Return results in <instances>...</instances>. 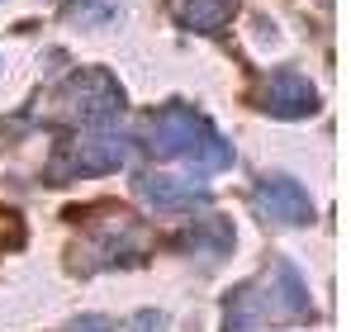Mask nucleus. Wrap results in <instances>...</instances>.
Here are the masks:
<instances>
[{
	"label": "nucleus",
	"mask_w": 351,
	"mask_h": 332,
	"mask_svg": "<svg viewBox=\"0 0 351 332\" xmlns=\"http://www.w3.org/2000/svg\"><path fill=\"white\" fill-rule=\"evenodd\" d=\"M261 299H256V285H237L223 304V332H261Z\"/></svg>",
	"instance_id": "11"
},
{
	"label": "nucleus",
	"mask_w": 351,
	"mask_h": 332,
	"mask_svg": "<svg viewBox=\"0 0 351 332\" xmlns=\"http://www.w3.org/2000/svg\"><path fill=\"white\" fill-rule=\"evenodd\" d=\"M133 157V143L123 133H86L76 143L58 147V157L43 166V180H81V176H105V171H119V166Z\"/></svg>",
	"instance_id": "3"
},
{
	"label": "nucleus",
	"mask_w": 351,
	"mask_h": 332,
	"mask_svg": "<svg viewBox=\"0 0 351 332\" xmlns=\"http://www.w3.org/2000/svg\"><path fill=\"white\" fill-rule=\"evenodd\" d=\"M147 247H152V233H147V223L133 219V214H114V219L105 223V228H95V237L76 252L81 261V271H105V266H133L138 257H147Z\"/></svg>",
	"instance_id": "4"
},
{
	"label": "nucleus",
	"mask_w": 351,
	"mask_h": 332,
	"mask_svg": "<svg viewBox=\"0 0 351 332\" xmlns=\"http://www.w3.org/2000/svg\"><path fill=\"white\" fill-rule=\"evenodd\" d=\"M261 110L276 114V119H304V114L318 110V91H313V81H308L304 71L280 67V71H271L266 86H261Z\"/></svg>",
	"instance_id": "6"
},
{
	"label": "nucleus",
	"mask_w": 351,
	"mask_h": 332,
	"mask_svg": "<svg viewBox=\"0 0 351 332\" xmlns=\"http://www.w3.org/2000/svg\"><path fill=\"white\" fill-rule=\"evenodd\" d=\"M252 204H256L261 219L285 223V228H304V223H313V195H308L294 176H261Z\"/></svg>",
	"instance_id": "5"
},
{
	"label": "nucleus",
	"mask_w": 351,
	"mask_h": 332,
	"mask_svg": "<svg viewBox=\"0 0 351 332\" xmlns=\"http://www.w3.org/2000/svg\"><path fill=\"white\" fill-rule=\"evenodd\" d=\"M138 195L157 209H195V204H209V185L199 180H185V176H138Z\"/></svg>",
	"instance_id": "8"
},
{
	"label": "nucleus",
	"mask_w": 351,
	"mask_h": 332,
	"mask_svg": "<svg viewBox=\"0 0 351 332\" xmlns=\"http://www.w3.org/2000/svg\"><path fill=\"white\" fill-rule=\"evenodd\" d=\"M266 313H276V318H313V299H308V285H304V276L294 271V261H276L271 266V276H266Z\"/></svg>",
	"instance_id": "7"
},
{
	"label": "nucleus",
	"mask_w": 351,
	"mask_h": 332,
	"mask_svg": "<svg viewBox=\"0 0 351 332\" xmlns=\"http://www.w3.org/2000/svg\"><path fill=\"white\" fill-rule=\"evenodd\" d=\"M128 332H171V323H167V318H162L157 309H143V313H138V318L128 323Z\"/></svg>",
	"instance_id": "12"
},
{
	"label": "nucleus",
	"mask_w": 351,
	"mask_h": 332,
	"mask_svg": "<svg viewBox=\"0 0 351 332\" xmlns=\"http://www.w3.org/2000/svg\"><path fill=\"white\" fill-rule=\"evenodd\" d=\"M66 332H114V328H110L105 318H95V313H90V318H71V328H66Z\"/></svg>",
	"instance_id": "13"
},
{
	"label": "nucleus",
	"mask_w": 351,
	"mask_h": 332,
	"mask_svg": "<svg viewBox=\"0 0 351 332\" xmlns=\"http://www.w3.org/2000/svg\"><path fill=\"white\" fill-rule=\"evenodd\" d=\"M180 247L195 252L204 266H219V261H228V252L237 247V233L228 219H204V223H190L180 233Z\"/></svg>",
	"instance_id": "9"
},
{
	"label": "nucleus",
	"mask_w": 351,
	"mask_h": 332,
	"mask_svg": "<svg viewBox=\"0 0 351 332\" xmlns=\"http://www.w3.org/2000/svg\"><path fill=\"white\" fill-rule=\"evenodd\" d=\"M176 19L195 34H219L233 19V0H176Z\"/></svg>",
	"instance_id": "10"
},
{
	"label": "nucleus",
	"mask_w": 351,
	"mask_h": 332,
	"mask_svg": "<svg viewBox=\"0 0 351 332\" xmlns=\"http://www.w3.org/2000/svg\"><path fill=\"white\" fill-rule=\"evenodd\" d=\"M48 114H53L58 123L100 128V123H110L114 114H123V91L114 86V76H110V71L90 67V71L66 76L58 91L48 95Z\"/></svg>",
	"instance_id": "2"
},
{
	"label": "nucleus",
	"mask_w": 351,
	"mask_h": 332,
	"mask_svg": "<svg viewBox=\"0 0 351 332\" xmlns=\"http://www.w3.org/2000/svg\"><path fill=\"white\" fill-rule=\"evenodd\" d=\"M110 5H114V0H110Z\"/></svg>",
	"instance_id": "14"
},
{
	"label": "nucleus",
	"mask_w": 351,
	"mask_h": 332,
	"mask_svg": "<svg viewBox=\"0 0 351 332\" xmlns=\"http://www.w3.org/2000/svg\"><path fill=\"white\" fill-rule=\"evenodd\" d=\"M152 143L162 157L185 162L195 176H214V171H228L233 166V147L219 138V128L190 105H167V110L152 119Z\"/></svg>",
	"instance_id": "1"
}]
</instances>
